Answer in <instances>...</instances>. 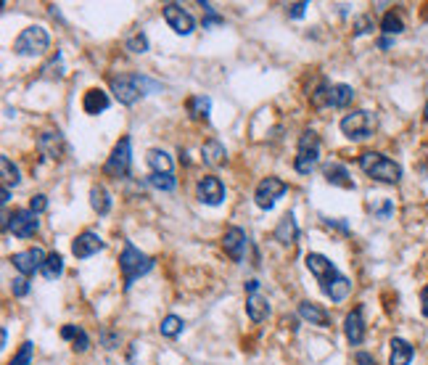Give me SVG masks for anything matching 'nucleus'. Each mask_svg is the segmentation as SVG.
I'll return each mask as SVG.
<instances>
[{
  "mask_svg": "<svg viewBox=\"0 0 428 365\" xmlns=\"http://www.w3.org/2000/svg\"><path fill=\"white\" fill-rule=\"evenodd\" d=\"M299 238V225L297 220H294V214L288 212L280 217V223H278V228H275V241L278 244H283V247H294Z\"/></svg>",
  "mask_w": 428,
  "mask_h": 365,
  "instance_id": "aec40b11",
  "label": "nucleus"
},
{
  "mask_svg": "<svg viewBox=\"0 0 428 365\" xmlns=\"http://www.w3.org/2000/svg\"><path fill=\"white\" fill-rule=\"evenodd\" d=\"M8 199H11V188H3V207H6V204H8Z\"/></svg>",
  "mask_w": 428,
  "mask_h": 365,
  "instance_id": "de8ad7c7",
  "label": "nucleus"
},
{
  "mask_svg": "<svg viewBox=\"0 0 428 365\" xmlns=\"http://www.w3.org/2000/svg\"><path fill=\"white\" fill-rule=\"evenodd\" d=\"M304 265H307V270L315 275V281L320 283V289L325 296L331 294L333 286L344 278L341 273L336 270V265H333L331 259L325 257V254H318V252H309L307 257H304Z\"/></svg>",
  "mask_w": 428,
  "mask_h": 365,
  "instance_id": "423d86ee",
  "label": "nucleus"
},
{
  "mask_svg": "<svg viewBox=\"0 0 428 365\" xmlns=\"http://www.w3.org/2000/svg\"><path fill=\"white\" fill-rule=\"evenodd\" d=\"M423 122H428V101H426V106H423Z\"/></svg>",
  "mask_w": 428,
  "mask_h": 365,
  "instance_id": "8fccbe9b",
  "label": "nucleus"
},
{
  "mask_svg": "<svg viewBox=\"0 0 428 365\" xmlns=\"http://www.w3.org/2000/svg\"><path fill=\"white\" fill-rule=\"evenodd\" d=\"M148 186L159 191H175L178 188V177L175 175H148Z\"/></svg>",
  "mask_w": 428,
  "mask_h": 365,
  "instance_id": "f704fd0d",
  "label": "nucleus"
},
{
  "mask_svg": "<svg viewBox=\"0 0 428 365\" xmlns=\"http://www.w3.org/2000/svg\"><path fill=\"white\" fill-rule=\"evenodd\" d=\"M209 111H212V101H209L206 95H190L188 98L190 119H196V122H206V119H209Z\"/></svg>",
  "mask_w": 428,
  "mask_h": 365,
  "instance_id": "cd10ccee",
  "label": "nucleus"
},
{
  "mask_svg": "<svg viewBox=\"0 0 428 365\" xmlns=\"http://www.w3.org/2000/svg\"><path fill=\"white\" fill-rule=\"evenodd\" d=\"M201 8L206 11V19H204V29H209L212 24H225V19L222 16H217L212 8V3H201Z\"/></svg>",
  "mask_w": 428,
  "mask_h": 365,
  "instance_id": "58836bf2",
  "label": "nucleus"
},
{
  "mask_svg": "<svg viewBox=\"0 0 428 365\" xmlns=\"http://www.w3.org/2000/svg\"><path fill=\"white\" fill-rule=\"evenodd\" d=\"M101 249H104V238L98 236V233H93V230H85V233H80V236L71 241V254L77 259L93 257Z\"/></svg>",
  "mask_w": 428,
  "mask_h": 365,
  "instance_id": "dca6fc26",
  "label": "nucleus"
},
{
  "mask_svg": "<svg viewBox=\"0 0 428 365\" xmlns=\"http://www.w3.org/2000/svg\"><path fill=\"white\" fill-rule=\"evenodd\" d=\"M90 207H93L101 217L108 214L111 212V193H108L104 186H93V188H90Z\"/></svg>",
  "mask_w": 428,
  "mask_h": 365,
  "instance_id": "c85d7f7f",
  "label": "nucleus"
},
{
  "mask_svg": "<svg viewBox=\"0 0 428 365\" xmlns=\"http://www.w3.org/2000/svg\"><path fill=\"white\" fill-rule=\"evenodd\" d=\"M124 48L130 50V53H145L148 50V37L143 35V32H135L124 40Z\"/></svg>",
  "mask_w": 428,
  "mask_h": 365,
  "instance_id": "e433bc0d",
  "label": "nucleus"
},
{
  "mask_svg": "<svg viewBox=\"0 0 428 365\" xmlns=\"http://www.w3.org/2000/svg\"><path fill=\"white\" fill-rule=\"evenodd\" d=\"M148 88L156 90L159 85L156 83H148L145 77H138V74H119L111 80V93L117 98L119 104H124V106H132L141 95L148 93Z\"/></svg>",
  "mask_w": 428,
  "mask_h": 365,
  "instance_id": "7ed1b4c3",
  "label": "nucleus"
},
{
  "mask_svg": "<svg viewBox=\"0 0 428 365\" xmlns=\"http://www.w3.org/2000/svg\"><path fill=\"white\" fill-rule=\"evenodd\" d=\"M320 162V135L315 130H304L297 146V159H294V170L299 175H309Z\"/></svg>",
  "mask_w": 428,
  "mask_h": 365,
  "instance_id": "39448f33",
  "label": "nucleus"
},
{
  "mask_svg": "<svg viewBox=\"0 0 428 365\" xmlns=\"http://www.w3.org/2000/svg\"><path fill=\"white\" fill-rule=\"evenodd\" d=\"M225 146L217 141V138H209V141L204 143L201 146V159H204V165H209V167H217V165H222L225 162Z\"/></svg>",
  "mask_w": 428,
  "mask_h": 365,
  "instance_id": "b1692460",
  "label": "nucleus"
},
{
  "mask_svg": "<svg viewBox=\"0 0 428 365\" xmlns=\"http://www.w3.org/2000/svg\"><path fill=\"white\" fill-rule=\"evenodd\" d=\"M183 329H185V323H183V318H178V315H166V318L162 320V326H159L162 336H166V339H175V336H180V333H183Z\"/></svg>",
  "mask_w": 428,
  "mask_h": 365,
  "instance_id": "473e14b6",
  "label": "nucleus"
},
{
  "mask_svg": "<svg viewBox=\"0 0 428 365\" xmlns=\"http://www.w3.org/2000/svg\"><path fill=\"white\" fill-rule=\"evenodd\" d=\"M389 46H392V37H380L378 40V48H383V50H386Z\"/></svg>",
  "mask_w": 428,
  "mask_h": 365,
  "instance_id": "49530a36",
  "label": "nucleus"
},
{
  "mask_svg": "<svg viewBox=\"0 0 428 365\" xmlns=\"http://www.w3.org/2000/svg\"><path fill=\"white\" fill-rule=\"evenodd\" d=\"M402 29H404V22L399 13L397 11L383 13V19H380V32H383V35H399Z\"/></svg>",
  "mask_w": 428,
  "mask_h": 365,
  "instance_id": "2f4dec72",
  "label": "nucleus"
},
{
  "mask_svg": "<svg viewBox=\"0 0 428 365\" xmlns=\"http://www.w3.org/2000/svg\"><path fill=\"white\" fill-rule=\"evenodd\" d=\"M246 247H249V238L246 233L238 228V225H230L225 230V236H222V249H225V254L233 262H243L246 257Z\"/></svg>",
  "mask_w": 428,
  "mask_h": 365,
  "instance_id": "4468645a",
  "label": "nucleus"
},
{
  "mask_svg": "<svg viewBox=\"0 0 428 365\" xmlns=\"http://www.w3.org/2000/svg\"><path fill=\"white\" fill-rule=\"evenodd\" d=\"M0 175H3V188H11V186H19L22 183V175H19V167L11 162V156H0Z\"/></svg>",
  "mask_w": 428,
  "mask_h": 365,
  "instance_id": "c756f323",
  "label": "nucleus"
},
{
  "mask_svg": "<svg viewBox=\"0 0 428 365\" xmlns=\"http://www.w3.org/2000/svg\"><path fill=\"white\" fill-rule=\"evenodd\" d=\"M392 352H389V365H410L413 363V344L404 339H392Z\"/></svg>",
  "mask_w": 428,
  "mask_h": 365,
  "instance_id": "a878e982",
  "label": "nucleus"
},
{
  "mask_svg": "<svg viewBox=\"0 0 428 365\" xmlns=\"http://www.w3.org/2000/svg\"><path fill=\"white\" fill-rule=\"evenodd\" d=\"M373 27H376V22H373V16H368V13L357 16V19H355V37L368 35V32H373Z\"/></svg>",
  "mask_w": 428,
  "mask_h": 365,
  "instance_id": "4c0bfd02",
  "label": "nucleus"
},
{
  "mask_svg": "<svg viewBox=\"0 0 428 365\" xmlns=\"http://www.w3.org/2000/svg\"><path fill=\"white\" fill-rule=\"evenodd\" d=\"M61 339H69V342L74 344V352H85V350L90 347V336L85 333L83 326H71V323H66V326L61 329Z\"/></svg>",
  "mask_w": 428,
  "mask_h": 365,
  "instance_id": "bb28decb",
  "label": "nucleus"
},
{
  "mask_svg": "<svg viewBox=\"0 0 428 365\" xmlns=\"http://www.w3.org/2000/svg\"><path fill=\"white\" fill-rule=\"evenodd\" d=\"M145 162L151 167V175H172V170H175L172 156L164 149H151L148 156H145Z\"/></svg>",
  "mask_w": 428,
  "mask_h": 365,
  "instance_id": "412c9836",
  "label": "nucleus"
},
{
  "mask_svg": "<svg viewBox=\"0 0 428 365\" xmlns=\"http://www.w3.org/2000/svg\"><path fill=\"white\" fill-rule=\"evenodd\" d=\"M359 170L368 177L378 180V183H386V186H397L402 180V167L397 165L394 159L383 156L378 151H365L359 156Z\"/></svg>",
  "mask_w": 428,
  "mask_h": 365,
  "instance_id": "f257e3e1",
  "label": "nucleus"
},
{
  "mask_svg": "<svg viewBox=\"0 0 428 365\" xmlns=\"http://www.w3.org/2000/svg\"><path fill=\"white\" fill-rule=\"evenodd\" d=\"M29 209L35 214H40V212H45L48 209V199L43 196V193H37V196H32V201H29Z\"/></svg>",
  "mask_w": 428,
  "mask_h": 365,
  "instance_id": "a19ab883",
  "label": "nucleus"
},
{
  "mask_svg": "<svg viewBox=\"0 0 428 365\" xmlns=\"http://www.w3.org/2000/svg\"><path fill=\"white\" fill-rule=\"evenodd\" d=\"M288 193V183L285 180H280V177H264L259 186H257V191H254V201H257V207L259 209H264V212H270L275 207V201L280 199V196H285Z\"/></svg>",
  "mask_w": 428,
  "mask_h": 365,
  "instance_id": "1a4fd4ad",
  "label": "nucleus"
},
{
  "mask_svg": "<svg viewBox=\"0 0 428 365\" xmlns=\"http://www.w3.org/2000/svg\"><path fill=\"white\" fill-rule=\"evenodd\" d=\"M357 365H378L376 363V357L368 352H357Z\"/></svg>",
  "mask_w": 428,
  "mask_h": 365,
  "instance_id": "37998d69",
  "label": "nucleus"
},
{
  "mask_svg": "<svg viewBox=\"0 0 428 365\" xmlns=\"http://www.w3.org/2000/svg\"><path fill=\"white\" fill-rule=\"evenodd\" d=\"M40 273H43L45 281H56L61 273H64V257H61L59 252H50V254L45 257V262H43Z\"/></svg>",
  "mask_w": 428,
  "mask_h": 365,
  "instance_id": "7c9ffc66",
  "label": "nucleus"
},
{
  "mask_svg": "<svg viewBox=\"0 0 428 365\" xmlns=\"http://www.w3.org/2000/svg\"><path fill=\"white\" fill-rule=\"evenodd\" d=\"M355 101V88L352 85H331V90H328V106L331 109H346L349 104Z\"/></svg>",
  "mask_w": 428,
  "mask_h": 365,
  "instance_id": "4be33fe9",
  "label": "nucleus"
},
{
  "mask_svg": "<svg viewBox=\"0 0 428 365\" xmlns=\"http://www.w3.org/2000/svg\"><path fill=\"white\" fill-rule=\"evenodd\" d=\"M162 13H164V22L169 24V29H172L175 35H190V32L196 29L193 16H190L183 6H178V3H166Z\"/></svg>",
  "mask_w": 428,
  "mask_h": 365,
  "instance_id": "ddd939ff",
  "label": "nucleus"
},
{
  "mask_svg": "<svg viewBox=\"0 0 428 365\" xmlns=\"http://www.w3.org/2000/svg\"><path fill=\"white\" fill-rule=\"evenodd\" d=\"M32 352H35V344L24 342L22 347H19V352L8 360V365H29V363H32Z\"/></svg>",
  "mask_w": 428,
  "mask_h": 365,
  "instance_id": "c9c22d12",
  "label": "nucleus"
},
{
  "mask_svg": "<svg viewBox=\"0 0 428 365\" xmlns=\"http://www.w3.org/2000/svg\"><path fill=\"white\" fill-rule=\"evenodd\" d=\"M130 167H132V143L130 138H122L111 149V153H108L106 165H104V175L119 180V177L130 175Z\"/></svg>",
  "mask_w": 428,
  "mask_h": 365,
  "instance_id": "6e6552de",
  "label": "nucleus"
},
{
  "mask_svg": "<svg viewBox=\"0 0 428 365\" xmlns=\"http://www.w3.org/2000/svg\"><path fill=\"white\" fill-rule=\"evenodd\" d=\"M246 315H249L251 323H262V320L270 315V302L267 296L262 294H249L246 299Z\"/></svg>",
  "mask_w": 428,
  "mask_h": 365,
  "instance_id": "5701e85b",
  "label": "nucleus"
},
{
  "mask_svg": "<svg viewBox=\"0 0 428 365\" xmlns=\"http://www.w3.org/2000/svg\"><path fill=\"white\" fill-rule=\"evenodd\" d=\"M40 228V217L32 209H13V214H8V233H13L16 238H32Z\"/></svg>",
  "mask_w": 428,
  "mask_h": 365,
  "instance_id": "9d476101",
  "label": "nucleus"
},
{
  "mask_svg": "<svg viewBox=\"0 0 428 365\" xmlns=\"http://www.w3.org/2000/svg\"><path fill=\"white\" fill-rule=\"evenodd\" d=\"M37 149H40L43 156L53 159V162H59V159H64V156L69 153L66 138L61 135L59 130H45V132H40V138H37Z\"/></svg>",
  "mask_w": 428,
  "mask_h": 365,
  "instance_id": "9b49d317",
  "label": "nucleus"
},
{
  "mask_svg": "<svg viewBox=\"0 0 428 365\" xmlns=\"http://www.w3.org/2000/svg\"><path fill=\"white\" fill-rule=\"evenodd\" d=\"M246 291H249V294H257V291H259V281H257V278L246 281Z\"/></svg>",
  "mask_w": 428,
  "mask_h": 365,
  "instance_id": "a18cd8bd",
  "label": "nucleus"
},
{
  "mask_svg": "<svg viewBox=\"0 0 428 365\" xmlns=\"http://www.w3.org/2000/svg\"><path fill=\"white\" fill-rule=\"evenodd\" d=\"M344 333L346 342L352 347H359L365 342V318H362V307H355L349 315L344 318Z\"/></svg>",
  "mask_w": 428,
  "mask_h": 365,
  "instance_id": "f3484780",
  "label": "nucleus"
},
{
  "mask_svg": "<svg viewBox=\"0 0 428 365\" xmlns=\"http://www.w3.org/2000/svg\"><path fill=\"white\" fill-rule=\"evenodd\" d=\"M328 90H331V85L325 83V80H318V88L309 90V101H312V106L315 109L328 106Z\"/></svg>",
  "mask_w": 428,
  "mask_h": 365,
  "instance_id": "72a5a7b5",
  "label": "nucleus"
},
{
  "mask_svg": "<svg viewBox=\"0 0 428 365\" xmlns=\"http://www.w3.org/2000/svg\"><path fill=\"white\" fill-rule=\"evenodd\" d=\"M45 252L43 249H24V252H16V254H11V262L13 268L22 273V275H32L35 270H40L43 268V262H45Z\"/></svg>",
  "mask_w": 428,
  "mask_h": 365,
  "instance_id": "2eb2a0df",
  "label": "nucleus"
},
{
  "mask_svg": "<svg viewBox=\"0 0 428 365\" xmlns=\"http://www.w3.org/2000/svg\"><path fill=\"white\" fill-rule=\"evenodd\" d=\"M322 175L325 180L331 183V186H338V188H355V180L349 175V170L344 165H328L322 170Z\"/></svg>",
  "mask_w": 428,
  "mask_h": 365,
  "instance_id": "393cba45",
  "label": "nucleus"
},
{
  "mask_svg": "<svg viewBox=\"0 0 428 365\" xmlns=\"http://www.w3.org/2000/svg\"><path fill=\"white\" fill-rule=\"evenodd\" d=\"M196 196L201 204L206 207H220L222 201H225V186H222V180L214 175H204L199 183H196Z\"/></svg>",
  "mask_w": 428,
  "mask_h": 365,
  "instance_id": "f8f14e48",
  "label": "nucleus"
},
{
  "mask_svg": "<svg viewBox=\"0 0 428 365\" xmlns=\"http://www.w3.org/2000/svg\"><path fill=\"white\" fill-rule=\"evenodd\" d=\"M420 312L428 318V283L423 286V291H420Z\"/></svg>",
  "mask_w": 428,
  "mask_h": 365,
  "instance_id": "c03bdc74",
  "label": "nucleus"
},
{
  "mask_svg": "<svg viewBox=\"0 0 428 365\" xmlns=\"http://www.w3.org/2000/svg\"><path fill=\"white\" fill-rule=\"evenodd\" d=\"M299 315L301 320H307L309 326H318V329H331V315L322 310L320 305H315V302H299Z\"/></svg>",
  "mask_w": 428,
  "mask_h": 365,
  "instance_id": "a211bd4d",
  "label": "nucleus"
},
{
  "mask_svg": "<svg viewBox=\"0 0 428 365\" xmlns=\"http://www.w3.org/2000/svg\"><path fill=\"white\" fill-rule=\"evenodd\" d=\"M108 106H111V98H108V93L106 90H101V88H90V90L83 95V109H85V114H90V117L104 114Z\"/></svg>",
  "mask_w": 428,
  "mask_h": 365,
  "instance_id": "6ab92c4d",
  "label": "nucleus"
},
{
  "mask_svg": "<svg viewBox=\"0 0 428 365\" xmlns=\"http://www.w3.org/2000/svg\"><path fill=\"white\" fill-rule=\"evenodd\" d=\"M418 170H420V172H423V175L428 177V159H426V162H423V165H420V167H418Z\"/></svg>",
  "mask_w": 428,
  "mask_h": 365,
  "instance_id": "09e8293b",
  "label": "nucleus"
},
{
  "mask_svg": "<svg viewBox=\"0 0 428 365\" xmlns=\"http://www.w3.org/2000/svg\"><path fill=\"white\" fill-rule=\"evenodd\" d=\"M48 48H50V35H48L45 27L40 24H32L19 32V37L13 40V53L16 56H27V59H35V56H43Z\"/></svg>",
  "mask_w": 428,
  "mask_h": 365,
  "instance_id": "20e7f679",
  "label": "nucleus"
},
{
  "mask_svg": "<svg viewBox=\"0 0 428 365\" xmlns=\"http://www.w3.org/2000/svg\"><path fill=\"white\" fill-rule=\"evenodd\" d=\"M151 268H154V259L148 257V254H143L135 244L127 241L124 249H122V254H119V270H122L124 291H130L132 283L138 281L141 275H145V273H151Z\"/></svg>",
  "mask_w": 428,
  "mask_h": 365,
  "instance_id": "f03ea898",
  "label": "nucleus"
},
{
  "mask_svg": "<svg viewBox=\"0 0 428 365\" xmlns=\"http://www.w3.org/2000/svg\"><path fill=\"white\" fill-rule=\"evenodd\" d=\"M11 291H13V296H27V294H29V281H27V275H19V278H13V281H11Z\"/></svg>",
  "mask_w": 428,
  "mask_h": 365,
  "instance_id": "ea45409f",
  "label": "nucleus"
},
{
  "mask_svg": "<svg viewBox=\"0 0 428 365\" xmlns=\"http://www.w3.org/2000/svg\"><path fill=\"white\" fill-rule=\"evenodd\" d=\"M307 3H291V6H288V16H291V19H301V16H304V13H307Z\"/></svg>",
  "mask_w": 428,
  "mask_h": 365,
  "instance_id": "79ce46f5",
  "label": "nucleus"
},
{
  "mask_svg": "<svg viewBox=\"0 0 428 365\" xmlns=\"http://www.w3.org/2000/svg\"><path fill=\"white\" fill-rule=\"evenodd\" d=\"M376 130V114H370L368 109H357L352 114L341 119V132L349 141H365Z\"/></svg>",
  "mask_w": 428,
  "mask_h": 365,
  "instance_id": "0eeeda50",
  "label": "nucleus"
}]
</instances>
